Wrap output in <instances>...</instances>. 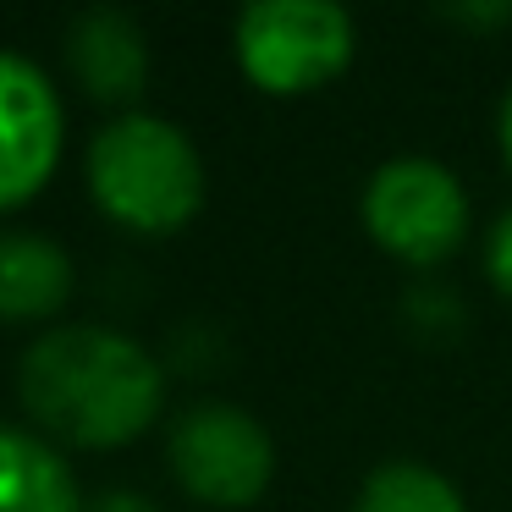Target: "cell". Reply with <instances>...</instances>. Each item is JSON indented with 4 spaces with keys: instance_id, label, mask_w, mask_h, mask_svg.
Masks as SVG:
<instances>
[{
    "instance_id": "cell-12",
    "label": "cell",
    "mask_w": 512,
    "mask_h": 512,
    "mask_svg": "<svg viewBox=\"0 0 512 512\" xmlns=\"http://www.w3.org/2000/svg\"><path fill=\"white\" fill-rule=\"evenodd\" d=\"M89 512H160L149 496H133V490H105Z\"/></svg>"
},
{
    "instance_id": "cell-10",
    "label": "cell",
    "mask_w": 512,
    "mask_h": 512,
    "mask_svg": "<svg viewBox=\"0 0 512 512\" xmlns=\"http://www.w3.org/2000/svg\"><path fill=\"white\" fill-rule=\"evenodd\" d=\"M358 512H468L457 485L424 463H386L364 479Z\"/></svg>"
},
{
    "instance_id": "cell-3",
    "label": "cell",
    "mask_w": 512,
    "mask_h": 512,
    "mask_svg": "<svg viewBox=\"0 0 512 512\" xmlns=\"http://www.w3.org/2000/svg\"><path fill=\"white\" fill-rule=\"evenodd\" d=\"M237 61L270 94H298L353 61V17L331 0H259L237 17Z\"/></svg>"
},
{
    "instance_id": "cell-14",
    "label": "cell",
    "mask_w": 512,
    "mask_h": 512,
    "mask_svg": "<svg viewBox=\"0 0 512 512\" xmlns=\"http://www.w3.org/2000/svg\"><path fill=\"white\" fill-rule=\"evenodd\" d=\"M501 149L512 160V89H507V105H501Z\"/></svg>"
},
{
    "instance_id": "cell-5",
    "label": "cell",
    "mask_w": 512,
    "mask_h": 512,
    "mask_svg": "<svg viewBox=\"0 0 512 512\" xmlns=\"http://www.w3.org/2000/svg\"><path fill=\"white\" fill-rule=\"evenodd\" d=\"M171 474L210 507H248L276 474V446L254 413L199 402L171 424Z\"/></svg>"
},
{
    "instance_id": "cell-1",
    "label": "cell",
    "mask_w": 512,
    "mask_h": 512,
    "mask_svg": "<svg viewBox=\"0 0 512 512\" xmlns=\"http://www.w3.org/2000/svg\"><path fill=\"white\" fill-rule=\"evenodd\" d=\"M17 391L45 435L105 452L155 424L160 364L111 325H61L23 353Z\"/></svg>"
},
{
    "instance_id": "cell-4",
    "label": "cell",
    "mask_w": 512,
    "mask_h": 512,
    "mask_svg": "<svg viewBox=\"0 0 512 512\" xmlns=\"http://www.w3.org/2000/svg\"><path fill=\"white\" fill-rule=\"evenodd\" d=\"M364 226L386 254L408 265H441L468 232V193L441 160L402 155L369 177Z\"/></svg>"
},
{
    "instance_id": "cell-6",
    "label": "cell",
    "mask_w": 512,
    "mask_h": 512,
    "mask_svg": "<svg viewBox=\"0 0 512 512\" xmlns=\"http://www.w3.org/2000/svg\"><path fill=\"white\" fill-rule=\"evenodd\" d=\"M61 160V100L17 50H0V210H17Z\"/></svg>"
},
{
    "instance_id": "cell-7",
    "label": "cell",
    "mask_w": 512,
    "mask_h": 512,
    "mask_svg": "<svg viewBox=\"0 0 512 512\" xmlns=\"http://www.w3.org/2000/svg\"><path fill=\"white\" fill-rule=\"evenodd\" d=\"M67 67L100 105H127L149 83V39L122 6H89L67 28Z\"/></svg>"
},
{
    "instance_id": "cell-2",
    "label": "cell",
    "mask_w": 512,
    "mask_h": 512,
    "mask_svg": "<svg viewBox=\"0 0 512 512\" xmlns=\"http://www.w3.org/2000/svg\"><path fill=\"white\" fill-rule=\"evenodd\" d=\"M89 188L133 232H177L204 204V160L166 116H116L89 144Z\"/></svg>"
},
{
    "instance_id": "cell-13",
    "label": "cell",
    "mask_w": 512,
    "mask_h": 512,
    "mask_svg": "<svg viewBox=\"0 0 512 512\" xmlns=\"http://www.w3.org/2000/svg\"><path fill=\"white\" fill-rule=\"evenodd\" d=\"M457 23H512V0H501V6H452Z\"/></svg>"
},
{
    "instance_id": "cell-9",
    "label": "cell",
    "mask_w": 512,
    "mask_h": 512,
    "mask_svg": "<svg viewBox=\"0 0 512 512\" xmlns=\"http://www.w3.org/2000/svg\"><path fill=\"white\" fill-rule=\"evenodd\" d=\"M67 298V248L39 232H0V320H50Z\"/></svg>"
},
{
    "instance_id": "cell-11",
    "label": "cell",
    "mask_w": 512,
    "mask_h": 512,
    "mask_svg": "<svg viewBox=\"0 0 512 512\" xmlns=\"http://www.w3.org/2000/svg\"><path fill=\"white\" fill-rule=\"evenodd\" d=\"M485 265H490V281L512 298V210L490 226V243H485Z\"/></svg>"
},
{
    "instance_id": "cell-8",
    "label": "cell",
    "mask_w": 512,
    "mask_h": 512,
    "mask_svg": "<svg viewBox=\"0 0 512 512\" xmlns=\"http://www.w3.org/2000/svg\"><path fill=\"white\" fill-rule=\"evenodd\" d=\"M0 512H83L72 463L23 424H0Z\"/></svg>"
}]
</instances>
